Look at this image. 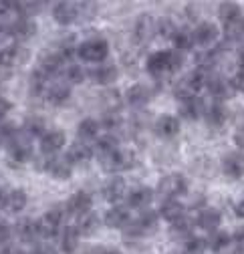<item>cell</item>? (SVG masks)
<instances>
[{
    "mask_svg": "<svg viewBox=\"0 0 244 254\" xmlns=\"http://www.w3.org/2000/svg\"><path fill=\"white\" fill-rule=\"evenodd\" d=\"M182 55L174 53V51H158L154 55L147 57V63H145V69L151 73V75H164V73H174L182 67Z\"/></svg>",
    "mask_w": 244,
    "mask_h": 254,
    "instance_id": "obj_1",
    "label": "cell"
},
{
    "mask_svg": "<svg viewBox=\"0 0 244 254\" xmlns=\"http://www.w3.org/2000/svg\"><path fill=\"white\" fill-rule=\"evenodd\" d=\"M208 69L200 67V69H194L190 75H186L184 79H182L176 87V97L180 101H184V99H192V97H198V93L208 85Z\"/></svg>",
    "mask_w": 244,
    "mask_h": 254,
    "instance_id": "obj_2",
    "label": "cell"
},
{
    "mask_svg": "<svg viewBox=\"0 0 244 254\" xmlns=\"http://www.w3.org/2000/svg\"><path fill=\"white\" fill-rule=\"evenodd\" d=\"M99 162L103 166V170L107 172H125V170H131L135 157L131 151H123V149H115L111 153H105V155H99Z\"/></svg>",
    "mask_w": 244,
    "mask_h": 254,
    "instance_id": "obj_3",
    "label": "cell"
},
{
    "mask_svg": "<svg viewBox=\"0 0 244 254\" xmlns=\"http://www.w3.org/2000/svg\"><path fill=\"white\" fill-rule=\"evenodd\" d=\"M77 55H79L83 61H89V63H101V61H105L107 55H109V45H107V41H101V39L85 41V43L77 49Z\"/></svg>",
    "mask_w": 244,
    "mask_h": 254,
    "instance_id": "obj_4",
    "label": "cell"
},
{
    "mask_svg": "<svg viewBox=\"0 0 244 254\" xmlns=\"http://www.w3.org/2000/svg\"><path fill=\"white\" fill-rule=\"evenodd\" d=\"M186 192H188V180L182 174H170L160 182V194L166 196L168 200H176L178 196Z\"/></svg>",
    "mask_w": 244,
    "mask_h": 254,
    "instance_id": "obj_5",
    "label": "cell"
},
{
    "mask_svg": "<svg viewBox=\"0 0 244 254\" xmlns=\"http://www.w3.org/2000/svg\"><path fill=\"white\" fill-rule=\"evenodd\" d=\"M61 222H63V212L61 210H51L47 212L37 224H39V236L43 238H55L61 230Z\"/></svg>",
    "mask_w": 244,
    "mask_h": 254,
    "instance_id": "obj_6",
    "label": "cell"
},
{
    "mask_svg": "<svg viewBox=\"0 0 244 254\" xmlns=\"http://www.w3.org/2000/svg\"><path fill=\"white\" fill-rule=\"evenodd\" d=\"M222 172L232 178V180H240L244 178V153L242 151H232L222 160Z\"/></svg>",
    "mask_w": 244,
    "mask_h": 254,
    "instance_id": "obj_7",
    "label": "cell"
},
{
    "mask_svg": "<svg viewBox=\"0 0 244 254\" xmlns=\"http://www.w3.org/2000/svg\"><path fill=\"white\" fill-rule=\"evenodd\" d=\"M158 222H160V216L158 212H143L137 222L129 228L127 234L131 236H141V234H151V230H156L158 228Z\"/></svg>",
    "mask_w": 244,
    "mask_h": 254,
    "instance_id": "obj_8",
    "label": "cell"
},
{
    "mask_svg": "<svg viewBox=\"0 0 244 254\" xmlns=\"http://www.w3.org/2000/svg\"><path fill=\"white\" fill-rule=\"evenodd\" d=\"M218 35H220V30H218V26L214 22H202V24L196 26V30L192 33V39H194L196 45L208 47V45H212L218 39Z\"/></svg>",
    "mask_w": 244,
    "mask_h": 254,
    "instance_id": "obj_9",
    "label": "cell"
},
{
    "mask_svg": "<svg viewBox=\"0 0 244 254\" xmlns=\"http://www.w3.org/2000/svg\"><path fill=\"white\" fill-rule=\"evenodd\" d=\"M53 16L59 24H71L79 16V4H75V2H57L53 6Z\"/></svg>",
    "mask_w": 244,
    "mask_h": 254,
    "instance_id": "obj_10",
    "label": "cell"
},
{
    "mask_svg": "<svg viewBox=\"0 0 244 254\" xmlns=\"http://www.w3.org/2000/svg\"><path fill=\"white\" fill-rule=\"evenodd\" d=\"M63 63H65V57L61 55V51H57V53H45L41 57V61H39V67L37 69L43 71L47 77H51V75H57L61 71Z\"/></svg>",
    "mask_w": 244,
    "mask_h": 254,
    "instance_id": "obj_11",
    "label": "cell"
},
{
    "mask_svg": "<svg viewBox=\"0 0 244 254\" xmlns=\"http://www.w3.org/2000/svg\"><path fill=\"white\" fill-rule=\"evenodd\" d=\"M180 115L184 119H200L202 115H206V105L200 97H192V99H184L180 101Z\"/></svg>",
    "mask_w": 244,
    "mask_h": 254,
    "instance_id": "obj_12",
    "label": "cell"
},
{
    "mask_svg": "<svg viewBox=\"0 0 244 254\" xmlns=\"http://www.w3.org/2000/svg\"><path fill=\"white\" fill-rule=\"evenodd\" d=\"M208 91L212 93V97L222 101V99H228L230 95L234 93V87H232V81H226L222 77H210L208 79Z\"/></svg>",
    "mask_w": 244,
    "mask_h": 254,
    "instance_id": "obj_13",
    "label": "cell"
},
{
    "mask_svg": "<svg viewBox=\"0 0 244 254\" xmlns=\"http://www.w3.org/2000/svg\"><path fill=\"white\" fill-rule=\"evenodd\" d=\"M67 143V135L59 129H53V131H47L43 137H41V149L45 153H55L59 149H63Z\"/></svg>",
    "mask_w": 244,
    "mask_h": 254,
    "instance_id": "obj_14",
    "label": "cell"
},
{
    "mask_svg": "<svg viewBox=\"0 0 244 254\" xmlns=\"http://www.w3.org/2000/svg\"><path fill=\"white\" fill-rule=\"evenodd\" d=\"M125 192H127L125 182L121 180V178H115V180H111V182L105 184V188H103V198H105L107 202H111V204H117V202H121V200L125 198Z\"/></svg>",
    "mask_w": 244,
    "mask_h": 254,
    "instance_id": "obj_15",
    "label": "cell"
},
{
    "mask_svg": "<svg viewBox=\"0 0 244 254\" xmlns=\"http://www.w3.org/2000/svg\"><path fill=\"white\" fill-rule=\"evenodd\" d=\"M91 196L87 194V192H77V194H73L71 198H69V202H67V210L73 214V216H85V214H89V210H91Z\"/></svg>",
    "mask_w": 244,
    "mask_h": 254,
    "instance_id": "obj_16",
    "label": "cell"
},
{
    "mask_svg": "<svg viewBox=\"0 0 244 254\" xmlns=\"http://www.w3.org/2000/svg\"><path fill=\"white\" fill-rule=\"evenodd\" d=\"M220 222H222V216L218 210L214 208H206L198 214V226L202 230H208V232H216L220 228Z\"/></svg>",
    "mask_w": 244,
    "mask_h": 254,
    "instance_id": "obj_17",
    "label": "cell"
},
{
    "mask_svg": "<svg viewBox=\"0 0 244 254\" xmlns=\"http://www.w3.org/2000/svg\"><path fill=\"white\" fill-rule=\"evenodd\" d=\"M160 216H162L164 220H168L170 224H176V222H180V220L186 218V210H184V206H182L178 200H166V202L162 204Z\"/></svg>",
    "mask_w": 244,
    "mask_h": 254,
    "instance_id": "obj_18",
    "label": "cell"
},
{
    "mask_svg": "<svg viewBox=\"0 0 244 254\" xmlns=\"http://www.w3.org/2000/svg\"><path fill=\"white\" fill-rule=\"evenodd\" d=\"M45 170H47L53 178H57V180H67V178H71V164H69L67 157H53V160L47 162Z\"/></svg>",
    "mask_w": 244,
    "mask_h": 254,
    "instance_id": "obj_19",
    "label": "cell"
},
{
    "mask_svg": "<svg viewBox=\"0 0 244 254\" xmlns=\"http://www.w3.org/2000/svg\"><path fill=\"white\" fill-rule=\"evenodd\" d=\"M127 103L131 105V107H143V105H147L149 103V97H151V91L145 87V85H139V83H135V85H131L129 89H127Z\"/></svg>",
    "mask_w": 244,
    "mask_h": 254,
    "instance_id": "obj_20",
    "label": "cell"
},
{
    "mask_svg": "<svg viewBox=\"0 0 244 254\" xmlns=\"http://www.w3.org/2000/svg\"><path fill=\"white\" fill-rule=\"evenodd\" d=\"M156 131H158L162 137H166V139L178 135V133H180V119L174 117V115H162V117L156 121Z\"/></svg>",
    "mask_w": 244,
    "mask_h": 254,
    "instance_id": "obj_21",
    "label": "cell"
},
{
    "mask_svg": "<svg viewBox=\"0 0 244 254\" xmlns=\"http://www.w3.org/2000/svg\"><path fill=\"white\" fill-rule=\"evenodd\" d=\"M129 222V210L123 206H115L105 214V224L109 228H123Z\"/></svg>",
    "mask_w": 244,
    "mask_h": 254,
    "instance_id": "obj_22",
    "label": "cell"
},
{
    "mask_svg": "<svg viewBox=\"0 0 244 254\" xmlns=\"http://www.w3.org/2000/svg\"><path fill=\"white\" fill-rule=\"evenodd\" d=\"M16 234H18V238L22 240V242H26V244H30V242H35L37 238H39V224L35 220H20L18 222V226H16Z\"/></svg>",
    "mask_w": 244,
    "mask_h": 254,
    "instance_id": "obj_23",
    "label": "cell"
},
{
    "mask_svg": "<svg viewBox=\"0 0 244 254\" xmlns=\"http://www.w3.org/2000/svg\"><path fill=\"white\" fill-rule=\"evenodd\" d=\"M26 202H28V198L22 190H12L10 194L4 196V208H6V212H12V214L22 212L26 208Z\"/></svg>",
    "mask_w": 244,
    "mask_h": 254,
    "instance_id": "obj_24",
    "label": "cell"
},
{
    "mask_svg": "<svg viewBox=\"0 0 244 254\" xmlns=\"http://www.w3.org/2000/svg\"><path fill=\"white\" fill-rule=\"evenodd\" d=\"M226 107L222 103H212L208 109H206V121L210 127H222L226 123Z\"/></svg>",
    "mask_w": 244,
    "mask_h": 254,
    "instance_id": "obj_25",
    "label": "cell"
},
{
    "mask_svg": "<svg viewBox=\"0 0 244 254\" xmlns=\"http://www.w3.org/2000/svg\"><path fill=\"white\" fill-rule=\"evenodd\" d=\"M79 230L77 226H67L63 236H61V246H63V252L65 254H75L77 248H79Z\"/></svg>",
    "mask_w": 244,
    "mask_h": 254,
    "instance_id": "obj_26",
    "label": "cell"
},
{
    "mask_svg": "<svg viewBox=\"0 0 244 254\" xmlns=\"http://www.w3.org/2000/svg\"><path fill=\"white\" fill-rule=\"evenodd\" d=\"M91 79L99 85H111L117 79V67L115 65H103L91 71Z\"/></svg>",
    "mask_w": 244,
    "mask_h": 254,
    "instance_id": "obj_27",
    "label": "cell"
},
{
    "mask_svg": "<svg viewBox=\"0 0 244 254\" xmlns=\"http://www.w3.org/2000/svg\"><path fill=\"white\" fill-rule=\"evenodd\" d=\"M218 18L224 22V26H230L240 20V6L236 2H222L218 8Z\"/></svg>",
    "mask_w": 244,
    "mask_h": 254,
    "instance_id": "obj_28",
    "label": "cell"
},
{
    "mask_svg": "<svg viewBox=\"0 0 244 254\" xmlns=\"http://www.w3.org/2000/svg\"><path fill=\"white\" fill-rule=\"evenodd\" d=\"M93 155V151H91V147L87 145V143H75V145H71V149L67 151V160H69V164L73 166V164H83V162H87L89 157Z\"/></svg>",
    "mask_w": 244,
    "mask_h": 254,
    "instance_id": "obj_29",
    "label": "cell"
},
{
    "mask_svg": "<svg viewBox=\"0 0 244 254\" xmlns=\"http://www.w3.org/2000/svg\"><path fill=\"white\" fill-rule=\"evenodd\" d=\"M154 30H156V24L151 22L149 16H139V18H137V24H135L133 37H135L137 43H145V41H149V37H151V33H154Z\"/></svg>",
    "mask_w": 244,
    "mask_h": 254,
    "instance_id": "obj_30",
    "label": "cell"
},
{
    "mask_svg": "<svg viewBox=\"0 0 244 254\" xmlns=\"http://www.w3.org/2000/svg\"><path fill=\"white\" fill-rule=\"evenodd\" d=\"M24 133L30 135V137H43L47 133L45 119L43 117H37V115L26 117V121H24Z\"/></svg>",
    "mask_w": 244,
    "mask_h": 254,
    "instance_id": "obj_31",
    "label": "cell"
},
{
    "mask_svg": "<svg viewBox=\"0 0 244 254\" xmlns=\"http://www.w3.org/2000/svg\"><path fill=\"white\" fill-rule=\"evenodd\" d=\"M151 198H154V192L149 188H137L127 196V202L131 208H145L151 202Z\"/></svg>",
    "mask_w": 244,
    "mask_h": 254,
    "instance_id": "obj_32",
    "label": "cell"
},
{
    "mask_svg": "<svg viewBox=\"0 0 244 254\" xmlns=\"http://www.w3.org/2000/svg\"><path fill=\"white\" fill-rule=\"evenodd\" d=\"M77 131H79V137L83 141H93V139H97V133H99V123L95 119L87 117V119H83L79 123V129Z\"/></svg>",
    "mask_w": 244,
    "mask_h": 254,
    "instance_id": "obj_33",
    "label": "cell"
},
{
    "mask_svg": "<svg viewBox=\"0 0 244 254\" xmlns=\"http://www.w3.org/2000/svg\"><path fill=\"white\" fill-rule=\"evenodd\" d=\"M97 228H99V218H97L93 212H89V214H85V216L79 218L77 230H79L81 236H91Z\"/></svg>",
    "mask_w": 244,
    "mask_h": 254,
    "instance_id": "obj_34",
    "label": "cell"
},
{
    "mask_svg": "<svg viewBox=\"0 0 244 254\" xmlns=\"http://www.w3.org/2000/svg\"><path fill=\"white\" fill-rule=\"evenodd\" d=\"M71 95V89L67 85H51L49 91H47V99L53 103V105H61L69 99Z\"/></svg>",
    "mask_w": 244,
    "mask_h": 254,
    "instance_id": "obj_35",
    "label": "cell"
},
{
    "mask_svg": "<svg viewBox=\"0 0 244 254\" xmlns=\"http://www.w3.org/2000/svg\"><path fill=\"white\" fill-rule=\"evenodd\" d=\"M35 22H30L28 18H18L12 26H10V33H14L18 39H28V37H33L35 35Z\"/></svg>",
    "mask_w": 244,
    "mask_h": 254,
    "instance_id": "obj_36",
    "label": "cell"
},
{
    "mask_svg": "<svg viewBox=\"0 0 244 254\" xmlns=\"http://www.w3.org/2000/svg\"><path fill=\"white\" fill-rule=\"evenodd\" d=\"M172 236L178 238V240H190L192 238V222L188 218L176 222V224H172Z\"/></svg>",
    "mask_w": 244,
    "mask_h": 254,
    "instance_id": "obj_37",
    "label": "cell"
},
{
    "mask_svg": "<svg viewBox=\"0 0 244 254\" xmlns=\"http://www.w3.org/2000/svg\"><path fill=\"white\" fill-rule=\"evenodd\" d=\"M232 242V236L224 230H216V232H212V238H210V248L214 250V252H220L224 248H228V244Z\"/></svg>",
    "mask_w": 244,
    "mask_h": 254,
    "instance_id": "obj_38",
    "label": "cell"
},
{
    "mask_svg": "<svg viewBox=\"0 0 244 254\" xmlns=\"http://www.w3.org/2000/svg\"><path fill=\"white\" fill-rule=\"evenodd\" d=\"M115 149H119V147H117V137L113 133H107L103 137H97V151H99V155L111 153Z\"/></svg>",
    "mask_w": 244,
    "mask_h": 254,
    "instance_id": "obj_39",
    "label": "cell"
},
{
    "mask_svg": "<svg viewBox=\"0 0 244 254\" xmlns=\"http://www.w3.org/2000/svg\"><path fill=\"white\" fill-rule=\"evenodd\" d=\"M172 41H174V47H176L178 51H188V49H192V45H194L192 35H190V33H184V30H178Z\"/></svg>",
    "mask_w": 244,
    "mask_h": 254,
    "instance_id": "obj_40",
    "label": "cell"
},
{
    "mask_svg": "<svg viewBox=\"0 0 244 254\" xmlns=\"http://www.w3.org/2000/svg\"><path fill=\"white\" fill-rule=\"evenodd\" d=\"M65 79H67V83L77 85V83H81V81L85 79V69H81L79 65H71V67L65 71Z\"/></svg>",
    "mask_w": 244,
    "mask_h": 254,
    "instance_id": "obj_41",
    "label": "cell"
},
{
    "mask_svg": "<svg viewBox=\"0 0 244 254\" xmlns=\"http://www.w3.org/2000/svg\"><path fill=\"white\" fill-rule=\"evenodd\" d=\"M206 250V240H202V238H190L188 242H186V252L188 254H202Z\"/></svg>",
    "mask_w": 244,
    "mask_h": 254,
    "instance_id": "obj_42",
    "label": "cell"
},
{
    "mask_svg": "<svg viewBox=\"0 0 244 254\" xmlns=\"http://www.w3.org/2000/svg\"><path fill=\"white\" fill-rule=\"evenodd\" d=\"M232 87H234V91L236 89L244 91V55L240 57V65H238V71H236V75L232 79Z\"/></svg>",
    "mask_w": 244,
    "mask_h": 254,
    "instance_id": "obj_43",
    "label": "cell"
},
{
    "mask_svg": "<svg viewBox=\"0 0 244 254\" xmlns=\"http://www.w3.org/2000/svg\"><path fill=\"white\" fill-rule=\"evenodd\" d=\"M10 234H12L10 226L6 224V222H2V220H0V246H2V244H6V242L10 240Z\"/></svg>",
    "mask_w": 244,
    "mask_h": 254,
    "instance_id": "obj_44",
    "label": "cell"
},
{
    "mask_svg": "<svg viewBox=\"0 0 244 254\" xmlns=\"http://www.w3.org/2000/svg\"><path fill=\"white\" fill-rule=\"evenodd\" d=\"M10 109H12V103L8 99H4V97H0V119L6 117Z\"/></svg>",
    "mask_w": 244,
    "mask_h": 254,
    "instance_id": "obj_45",
    "label": "cell"
},
{
    "mask_svg": "<svg viewBox=\"0 0 244 254\" xmlns=\"http://www.w3.org/2000/svg\"><path fill=\"white\" fill-rule=\"evenodd\" d=\"M234 141H236V145L244 151V127H240V129L236 131V135H234Z\"/></svg>",
    "mask_w": 244,
    "mask_h": 254,
    "instance_id": "obj_46",
    "label": "cell"
},
{
    "mask_svg": "<svg viewBox=\"0 0 244 254\" xmlns=\"http://www.w3.org/2000/svg\"><path fill=\"white\" fill-rule=\"evenodd\" d=\"M30 254H57V252H55L51 246H37Z\"/></svg>",
    "mask_w": 244,
    "mask_h": 254,
    "instance_id": "obj_47",
    "label": "cell"
},
{
    "mask_svg": "<svg viewBox=\"0 0 244 254\" xmlns=\"http://www.w3.org/2000/svg\"><path fill=\"white\" fill-rule=\"evenodd\" d=\"M234 212H236V216L244 218V198H240V200L236 202V206H234Z\"/></svg>",
    "mask_w": 244,
    "mask_h": 254,
    "instance_id": "obj_48",
    "label": "cell"
},
{
    "mask_svg": "<svg viewBox=\"0 0 244 254\" xmlns=\"http://www.w3.org/2000/svg\"><path fill=\"white\" fill-rule=\"evenodd\" d=\"M2 254H24V252L18 250V248H10V246H6V248L2 250Z\"/></svg>",
    "mask_w": 244,
    "mask_h": 254,
    "instance_id": "obj_49",
    "label": "cell"
},
{
    "mask_svg": "<svg viewBox=\"0 0 244 254\" xmlns=\"http://www.w3.org/2000/svg\"><path fill=\"white\" fill-rule=\"evenodd\" d=\"M97 254H121L119 250H113V248H105V250H99Z\"/></svg>",
    "mask_w": 244,
    "mask_h": 254,
    "instance_id": "obj_50",
    "label": "cell"
},
{
    "mask_svg": "<svg viewBox=\"0 0 244 254\" xmlns=\"http://www.w3.org/2000/svg\"><path fill=\"white\" fill-rule=\"evenodd\" d=\"M0 206H4V194L0 192Z\"/></svg>",
    "mask_w": 244,
    "mask_h": 254,
    "instance_id": "obj_51",
    "label": "cell"
},
{
    "mask_svg": "<svg viewBox=\"0 0 244 254\" xmlns=\"http://www.w3.org/2000/svg\"><path fill=\"white\" fill-rule=\"evenodd\" d=\"M0 63H2V55H0Z\"/></svg>",
    "mask_w": 244,
    "mask_h": 254,
    "instance_id": "obj_52",
    "label": "cell"
},
{
    "mask_svg": "<svg viewBox=\"0 0 244 254\" xmlns=\"http://www.w3.org/2000/svg\"><path fill=\"white\" fill-rule=\"evenodd\" d=\"M172 254H178V252H172Z\"/></svg>",
    "mask_w": 244,
    "mask_h": 254,
    "instance_id": "obj_53",
    "label": "cell"
}]
</instances>
